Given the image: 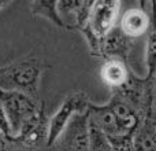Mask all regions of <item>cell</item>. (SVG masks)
<instances>
[{"label":"cell","instance_id":"6da1fadb","mask_svg":"<svg viewBox=\"0 0 156 151\" xmlns=\"http://www.w3.org/2000/svg\"><path fill=\"white\" fill-rule=\"evenodd\" d=\"M49 66L34 55H25L0 66V91L21 92L38 100L41 74Z\"/></svg>","mask_w":156,"mask_h":151},{"label":"cell","instance_id":"7a4b0ae2","mask_svg":"<svg viewBox=\"0 0 156 151\" xmlns=\"http://www.w3.org/2000/svg\"><path fill=\"white\" fill-rule=\"evenodd\" d=\"M119 10H121V2L118 0L93 2L88 24L81 32L93 57H97L99 54L100 41L116 26Z\"/></svg>","mask_w":156,"mask_h":151},{"label":"cell","instance_id":"3957f363","mask_svg":"<svg viewBox=\"0 0 156 151\" xmlns=\"http://www.w3.org/2000/svg\"><path fill=\"white\" fill-rule=\"evenodd\" d=\"M0 105L5 111L14 139L19 135L22 128L37 114L43 102L21 92L0 91Z\"/></svg>","mask_w":156,"mask_h":151},{"label":"cell","instance_id":"277c9868","mask_svg":"<svg viewBox=\"0 0 156 151\" xmlns=\"http://www.w3.org/2000/svg\"><path fill=\"white\" fill-rule=\"evenodd\" d=\"M89 96L83 91H71L65 96L63 102L49 118V132H48V147H52L60 138L70 121L81 113H86L90 105Z\"/></svg>","mask_w":156,"mask_h":151},{"label":"cell","instance_id":"5b68a950","mask_svg":"<svg viewBox=\"0 0 156 151\" xmlns=\"http://www.w3.org/2000/svg\"><path fill=\"white\" fill-rule=\"evenodd\" d=\"M49 118L45 111V103L43 102L40 110L34 117L22 128L19 135L14 138L10 143L18 144L29 150H37L48 147Z\"/></svg>","mask_w":156,"mask_h":151},{"label":"cell","instance_id":"8992f818","mask_svg":"<svg viewBox=\"0 0 156 151\" xmlns=\"http://www.w3.org/2000/svg\"><path fill=\"white\" fill-rule=\"evenodd\" d=\"M56 151H89V113L77 114L56 140Z\"/></svg>","mask_w":156,"mask_h":151},{"label":"cell","instance_id":"52a82bcc","mask_svg":"<svg viewBox=\"0 0 156 151\" xmlns=\"http://www.w3.org/2000/svg\"><path fill=\"white\" fill-rule=\"evenodd\" d=\"M132 50V39L127 37L119 25H116L101 41L99 47L97 58H103L104 61L115 59L127 63Z\"/></svg>","mask_w":156,"mask_h":151},{"label":"cell","instance_id":"ba28073f","mask_svg":"<svg viewBox=\"0 0 156 151\" xmlns=\"http://www.w3.org/2000/svg\"><path fill=\"white\" fill-rule=\"evenodd\" d=\"M119 28L127 37L133 40V39L148 33L149 28H151V17L141 7L130 8L121 17Z\"/></svg>","mask_w":156,"mask_h":151},{"label":"cell","instance_id":"9c48e42d","mask_svg":"<svg viewBox=\"0 0 156 151\" xmlns=\"http://www.w3.org/2000/svg\"><path fill=\"white\" fill-rule=\"evenodd\" d=\"M130 73H132V70L129 69L127 63L115 59L104 61L101 65V69H100L101 81L111 89V92L123 87L126 84V81L129 80Z\"/></svg>","mask_w":156,"mask_h":151},{"label":"cell","instance_id":"30bf717a","mask_svg":"<svg viewBox=\"0 0 156 151\" xmlns=\"http://www.w3.org/2000/svg\"><path fill=\"white\" fill-rule=\"evenodd\" d=\"M134 151H156V125L143 120L133 133Z\"/></svg>","mask_w":156,"mask_h":151},{"label":"cell","instance_id":"8fae6325","mask_svg":"<svg viewBox=\"0 0 156 151\" xmlns=\"http://www.w3.org/2000/svg\"><path fill=\"white\" fill-rule=\"evenodd\" d=\"M58 2H52V0H37V2H32L29 4L30 14L34 17H43V18L51 21L54 25L62 28L63 29V22L59 17L56 7Z\"/></svg>","mask_w":156,"mask_h":151},{"label":"cell","instance_id":"7c38bea8","mask_svg":"<svg viewBox=\"0 0 156 151\" xmlns=\"http://www.w3.org/2000/svg\"><path fill=\"white\" fill-rule=\"evenodd\" d=\"M89 151H112L108 136L89 121Z\"/></svg>","mask_w":156,"mask_h":151},{"label":"cell","instance_id":"4fadbf2b","mask_svg":"<svg viewBox=\"0 0 156 151\" xmlns=\"http://www.w3.org/2000/svg\"><path fill=\"white\" fill-rule=\"evenodd\" d=\"M145 65L147 76L155 77L156 76V28H149L147 33V44H145Z\"/></svg>","mask_w":156,"mask_h":151},{"label":"cell","instance_id":"5bb4252c","mask_svg":"<svg viewBox=\"0 0 156 151\" xmlns=\"http://www.w3.org/2000/svg\"><path fill=\"white\" fill-rule=\"evenodd\" d=\"M148 78H149L148 95H147V102H145V107H144L143 120H149L154 124H156V76L155 77H148Z\"/></svg>","mask_w":156,"mask_h":151},{"label":"cell","instance_id":"9a60e30c","mask_svg":"<svg viewBox=\"0 0 156 151\" xmlns=\"http://www.w3.org/2000/svg\"><path fill=\"white\" fill-rule=\"evenodd\" d=\"M0 133H2L8 142H11V139H12V132H11L10 122H8V118H7V116H5V111L2 105H0Z\"/></svg>","mask_w":156,"mask_h":151},{"label":"cell","instance_id":"2e32d148","mask_svg":"<svg viewBox=\"0 0 156 151\" xmlns=\"http://www.w3.org/2000/svg\"><path fill=\"white\" fill-rule=\"evenodd\" d=\"M151 6V11H149V17H151V25L156 28V0L149 3Z\"/></svg>","mask_w":156,"mask_h":151},{"label":"cell","instance_id":"e0dca14e","mask_svg":"<svg viewBox=\"0 0 156 151\" xmlns=\"http://www.w3.org/2000/svg\"><path fill=\"white\" fill-rule=\"evenodd\" d=\"M7 143H10V142L7 140V139L4 138V136L0 133V151H7Z\"/></svg>","mask_w":156,"mask_h":151},{"label":"cell","instance_id":"ac0fdd59","mask_svg":"<svg viewBox=\"0 0 156 151\" xmlns=\"http://www.w3.org/2000/svg\"><path fill=\"white\" fill-rule=\"evenodd\" d=\"M8 4V2H0V8H3V7H5V6Z\"/></svg>","mask_w":156,"mask_h":151}]
</instances>
